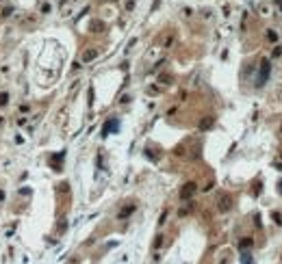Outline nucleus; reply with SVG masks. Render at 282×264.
Instances as JSON below:
<instances>
[{"label": "nucleus", "instance_id": "obj_12", "mask_svg": "<svg viewBox=\"0 0 282 264\" xmlns=\"http://www.w3.org/2000/svg\"><path fill=\"white\" fill-rule=\"evenodd\" d=\"M271 54H273V56H280V54H282V48H278V45H276V48H273V52H271Z\"/></svg>", "mask_w": 282, "mask_h": 264}, {"label": "nucleus", "instance_id": "obj_11", "mask_svg": "<svg viewBox=\"0 0 282 264\" xmlns=\"http://www.w3.org/2000/svg\"><path fill=\"white\" fill-rule=\"evenodd\" d=\"M271 219H273V221H276L278 225L282 223V217H280V214H278V212H273V214H271Z\"/></svg>", "mask_w": 282, "mask_h": 264}, {"label": "nucleus", "instance_id": "obj_10", "mask_svg": "<svg viewBox=\"0 0 282 264\" xmlns=\"http://www.w3.org/2000/svg\"><path fill=\"white\" fill-rule=\"evenodd\" d=\"M267 39H269V41H278V35H276V31H267Z\"/></svg>", "mask_w": 282, "mask_h": 264}, {"label": "nucleus", "instance_id": "obj_2", "mask_svg": "<svg viewBox=\"0 0 282 264\" xmlns=\"http://www.w3.org/2000/svg\"><path fill=\"white\" fill-rule=\"evenodd\" d=\"M217 208H219V212H228L230 208H232V195H221L219 197V201H217Z\"/></svg>", "mask_w": 282, "mask_h": 264}, {"label": "nucleus", "instance_id": "obj_9", "mask_svg": "<svg viewBox=\"0 0 282 264\" xmlns=\"http://www.w3.org/2000/svg\"><path fill=\"white\" fill-rule=\"evenodd\" d=\"M241 264H252V255L250 253H241Z\"/></svg>", "mask_w": 282, "mask_h": 264}, {"label": "nucleus", "instance_id": "obj_1", "mask_svg": "<svg viewBox=\"0 0 282 264\" xmlns=\"http://www.w3.org/2000/svg\"><path fill=\"white\" fill-rule=\"evenodd\" d=\"M269 71H271V67H269V61H267V59H263V61H261V78H258V87H263V85L267 82V78H269Z\"/></svg>", "mask_w": 282, "mask_h": 264}, {"label": "nucleus", "instance_id": "obj_4", "mask_svg": "<svg viewBox=\"0 0 282 264\" xmlns=\"http://www.w3.org/2000/svg\"><path fill=\"white\" fill-rule=\"evenodd\" d=\"M117 130H120V121H117V119H109L104 124V128H102V136H106L109 132H117Z\"/></svg>", "mask_w": 282, "mask_h": 264}, {"label": "nucleus", "instance_id": "obj_8", "mask_svg": "<svg viewBox=\"0 0 282 264\" xmlns=\"http://www.w3.org/2000/svg\"><path fill=\"white\" fill-rule=\"evenodd\" d=\"M98 56V52L96 50H87V54H85V63H89V61H93V59H96Z\"/></svg>", "mask_w": 282, "mask_h": 264}, {"label": "nucleus", "instance_id": "obj_14", "mask_svg": "<svg viewBox=\"0 0 282 264\" xmlns=\"http://www.w3.org/2000/svg\"><path fill=\"white\" fill-rule=\"evenodd\" d=\"M7 100H9V95H7V93L0 95V104H7Z\"/></svg>", "mask_w": 282, "mask_h": 264}, {"label": "nucleus", "instance_id": "obj_15", "mask_svg": "<svg viewBox=\"0 0 282 264\" xmlns=\"http://www.w3.org/2000/svg\"><path fill=\"white\" fill-rule=\"evenodd\" d=\"M91 28H93V31H102L104 26H102V24H100V22H96V24H93V26H91Z\"/></svg>", "mask_w": 282, "mask_h": 264}, {"label": "nucleus", "instance_id": "obj_3", "mask_svg": "<svg viewBox=\"0 0 282 264\" xmlns=\"http://www.w3.org/2000/svg\"><path fill=\"white\" fill-rule=\"evenodd\" d=\"M195 188H198L195 182H187V184L182 186V190H180V197H182V199H189V197L195 193Z\"/></svg>", "mask_w": 282, "mask_h": 264}, {"label": "nucleus", "instance_id": "obj_6", "mask_svg": "<svg viewBox=\"0 0 282 264\" xmlns=\"http://www.w3.org/2000/svg\"><path fill=\"white\" fill-rule=\"evenodd\" d=\"M132 212H135V206H126V208L120 212V219H126V217H130Z\"/></svg>", "mask_w": 282, "mask_h": 264}, {"label": "nucleus", "instance_id": "obj_17", "mask_svg": "<svg viewBox=\"0 0 282 264\" xmlns=\"http://www.w3.org/2000/svg\"><path fill=\"white\" fill-rule=\"evenodd\" d=\"M5 199V193H2V190H0V201H2Z\"/></svg>", "mask_w": 282, "mask_h": 264}, {"label": "nucleus", "instance_id": "obj_5", "mask_svg": "<svg viewBox=\"0 0 282 264\" xmlns=\"http://www.w3.org/2000/svg\"><path fill=\"white\" fill-rule=\"evenodd\" d=\"M210 128H213V119L210 117H206V119L200 121V130H210Z\"/></svg>", "mask_w": 282, "mask_h": 264}, {"label": "nucleus", "instance_id": "obj_13", "mask_svg": "<svg viewBox=\"0 0 282 264\" xmlns=\"http://www.w3.org/2000/svg\"><path fill=\"white\" fill-rule=\"evenodd\" d=\"M163 245V236H156V240H154V247H161Z\"/></svg>", "mask_w": 282, "mask_h": 264}, {"label": "nucleus", "instance_id": "obj_7", "mask_svg": "<svg viewBox=\"0 0 282 264\" xmlns=\"http://www.w3.org/2000/svg\"><path fill=\"white\" fill-rule=\"evenodd\" d=\"M252 245H254V240H252V238H243V240L239 243V249L243 251V249H250Z\"/></svg>", "mask_w": 282, "mask_h": 264}, {"label": "nucleus", "instance_id": "obj_16", "mask_svg": "<svg viewBox=\"0 0 282 264\" xmlns=\"http://www.w3.org/2000/svg\"><path fill=\"white\" fill-rule=\"evenodd\" d=\"M278 188H280V193H282V180H278Z\"/></svg>", "mask_w": 282, "mask_h": 264}]
</instances>
